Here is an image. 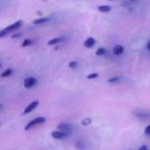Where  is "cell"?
Masks as SVG:
<instances>
[{"label": "cell", "instance_id": "9c48e42d", "mask_svg": "<svg viewBox=\"0 0 150 150\" xmlns=\"http://www.w3.org/2000/svg\"><path fill=\"white\" fill-rule=\"evenodd\" d=\"M64 41V38L63 37H57V38H54L52 40H50L47 41V45H56V44H59L60 42L63 41Z\"/></svg>", "mask_w": 150, "mask_h": 150}, {"label": "cell", "instance_id": "2e32d148", "mask_svg": "<svg viewBox=\"0 0 150 150\" xmlns=\"http://www.w3.org/2000/svg\"><path fill=\"white\" fill-rule=\"evenodd\" d=\"M120 80V77L119 76H115V77H111L108 80V82L109 83H113V82H118Z\"/></svg>", "mask_w": 150, "mask_h": 150}, {"label": "cell", "instance_id": "9a60e30c", "mask_svg": "<svg viewBox=\"0 0 150 150\" xmlns=\"http://www.w3.org/2000/svg\"><path fill=\"white\" fill-rule=\"evenodd\" d=\"M32 43V40H29V39H26V40H24V41L22 42V47H27V46H30L31 44Z\"/></svg>", "mask_w": 150, "mask_h": 150}, {"label": "cell", "instance_id": "e0dca14e", "mask_svg": "<svg viewBox=\"0 0 150 150\" xmlns=\"http://www.w3.org/2000/svg\"><path fill=\"white\" fill-rule=\"evenodd\" d=\"M98 77V74L97 73H92V74H90L87 76V79H95Z\"/></svg>", "mask_w": 150, "mask_h": 150}, {"label": "cell", "instance_id": "3957f363", "mask_svg": "<svg viewBox=\"0 0 150 150\" xmlns=\"http://www.w3.org/2000/svg\"><path fill=\"white\" fill-rule=\"evenodd\" d=\"M57 128L60 130V132H64L66 134H71L72 133V127L70 125L67 124V123H60L58 126H57Z\"/></svg>", "mask_w": 150, "mask_h": 150}, {"label": "cell", "instance_id": "7402d4cb", "mask_svg": "<svg viewBox=\"0 0 150 150\" xmlns=\"http://www.w3.org/2000/svg\"><path fill=\"white\" fill-rule=\"evenodd\" d=\"M147 49H148L149 51H150V41L147 42Z\"/></svg>", "mask_w": 150, "mask_h": 150}, {"label": "cell", "instance_id": "d6986e66", "mask_svg": "<svg viewBox=\"0 0 150 150\" xmlns=\"http://www.w3.org/2000/svg\"><path fill=\"white\" fill-rule=\"evenodd\" d=\"M144 132H145V134H147V135H150V125H148V126L145 128Z\"/></svg>", "mask_w": 150, "mask_h": 150}, {"label": "cell", "instance_id": "44dd1931", "mask_svg": "<svg viewBox=\"0 0 150 150\" xmlns=\"http://www.w3.org/2000/svg\"><path fill=\"white\" fill-rule=\"evenodd\" d=\"M139 150H147V147L146 145H143L139 148Z\"/></svg>", "mask_w": 150, "mask_h": 150}, {"label": "cell", "instance_id": "8992f818", "mask_svg": "<svg viewBox=\"0 0 150 150\" xmlns=\"http://www.w3.org/2000/svg\"><path fill=\"white\" fill-rule=\"evenodd\" d=\"M51 136L55 139H64L68 136V134H66V133L61 132L60 131H54L51 133Z\"/></svg>", "mask_w": 150, "mask_h": 150}, {"label": "cell", "instance_id": "7a4b0ae2", "mask_svg": "<svg viewBox=\"0 0 150 150\" xmlns=\"http://www.w3.org/2000/svg\"><path fill=\"white\" fill-rule=\"evenodd\" d=\"M44 122H46V118H44V117H38V118H36V119H34V120H31V121H30V122L26 126L25 130L27 131V130L31 129L32 127L35 126L36 125L42 124V123H44Z\"/></svg>", "mask_w": 150, "mask_h": 150}, {"label": "cell", "instance_id": "5bb4252c", "mask_svg": "<svg viewBox=\"0 0 150 150\" xmlns=\"http://www.w3.org/2000/svg\"><path fill=\"white\" fill-rule=\"evenodd\" d=\"M81 124L82 126H88L91 124V119L90 118H86V119H83L82 121H81Z\"/></svg>", "mask_w": 150, "mask_h": 150}, {"label": "cell", "instance_id": "277c9868", "mask_svg": "<svg viewBox=\"0 0 150 150\" xmlns=\"http://www.w3.org/2000/svg\"><path fill=\"white\" fill-rule=\"evenodd\" d=\"M36 83H37V79L34 78V77H32V76H30V77H27V78L25 79L24 86L26 89H30V88L34 86Z\"/></svg>", "mask_w": 150, "mask_h": 150}, {"label": "cell", "instance_id": "5b68a950", "mask_svg": "<svg viewBox=\"0 0 150 150\" xmlns=\"http://www.w3.org/2000/svg\"><path fill=\"white\" fill-rule=\"evenodd\" d=\"M39 105V101H32V103H30L27 106H26V108L25 109V111H24V114H28V113H30L31 111H32L33 110H34L37 106Z\"/></svg>", "mask_w": 150, "mask_h": 150}, {"label": "cell", "instance_id": "52a82bcc", "mask_svg": "<svg viewBox=\"0 0 150 150\" xmlns=\"http://www.w3.org/2000/svg\"><path fill=\"white\" fill-rule=\"evenodd\" d=\"M95 44H96V40L92 37H90V38L86 39L84 41V42H83V46H84L85 47H87V48L92 47Z\"/></svg>", "mask_w": 150, "mask_h": 150}, {"label": "cell", "instance_id": "30bf717a", "mask_svg": "<svg viewBox=\"0 0 150 150\" xmlns=\"http://www.w3.org/2000/svg\"><path fill=\"white\" fill-rule=\"evenodd\" d=\"M97 10L100 12H108L111 10V7L110 5H100L97 7Z\"/></svg>", "mask_w": 150, "mask_h": 150}, {"label": "cell", "instance_id": "7c38bea8", "mask_svg": "<svg viewBox=\"0 0 150 150\" xmlns=\"http://www.w3.org/2000/svg\"><path fill=\"white\" fill-rule=\"evenodd\" d=\"M105 53H106L105 48H104V47H99V48L97 50V51H96V55L101 56V55H104Z\"/></svg>", "mask_w": 150, "mask_h": 150}, {"label": "cell", "instance_id": "ffe728a7", "mask_svg": "<svg viewBox=\"0 0 150 150\" xmlns=\"http://www.w3.org/2000/svg\"><path fill=\"white\" fill-rule=\"evenodd\" d=\"M22 36V33H16V34H13L12 36H11V38L12 39H14V38H20V37H21Z\"/></svg>", "mask_w": 150, "mask_h": 150}, {"label": "cell", "instance_id": "ba28073f", "mask_svg": "<svg viewBox=\"0 0 150 150\" xmlns=\"http://www.w3.org/2000/svg\"><path fill=\"white\" fill-rule=\"evenodd\" d=\"M123 52H124V47L121 45H116L112 49V53L115 55H120Z\"/></svg>", "mask_w": 150, "mask_h": 150}, {"label": "cell", "instance_id": "8fae6325", "mask_svg": "<svg viewBox=\"0 0 150 150\" xmlns=\"http://www.w3.org/2000/svg\"><path fill=\"white\" fill-rule=\"evenodd\" d=\"M49 20L48 18H41V19H38V20H33L32 23L34 25H40V24H42V23H45V22H47Z\"/></svg>", "mask_w": 150, "mask_h": 150}, {"label": "cell", "instance_id": "ac0fdd59", "mask_svg": "<svg viewBox=\"0 0 150 150\" xmlns=\"http://www.w3.org/2000/svg\"><path fill=\"white\" fill-rule=\"evenodd\" d=\"M76 66H77V62L76 61H70L69 63V67L70 69H75Z\"/></svg>", "mask_w": 150, "mask_h": 150}, {"label": "cell", "instance_id": "4fadbf2b", "mask_svg": "<svg viewBox=\"0 0 150 150\" xmlns=\"http://www.w3.org/2000/svg\"><path fill=\"white\" fill-rule=\"evenodd\" d=\"M12 74V70L11 69H7L1 74V77H8Z\"/></svg>", "mask_w": 150, "mask_h": 150}, {"label": "cell", "instance_id": "6da1fadb", "mask_svg": "<svg viewBox=\"0 0 150 150\" xmlns=\"http://www.w3.org/2000/svg\"><path fill=\"white\" fill-rule=\"evenodd\" d=\"M21 25H22V22H21L20 20H19V21L15 22L14 24H12V25H11V26L5 27V29H3L1 32H0V37L2 38V37L7 35L8 33H10L11 32H12V31H14V30H17V29L20 28V27L21 26Z\"/></svg>", "mask_w": 150, "mask_h": 150}]
</instances>
